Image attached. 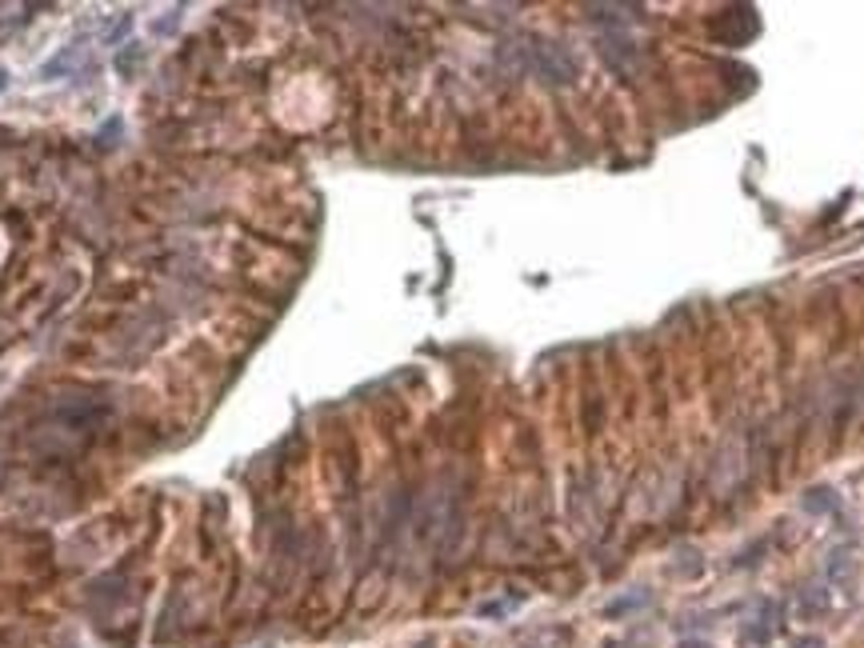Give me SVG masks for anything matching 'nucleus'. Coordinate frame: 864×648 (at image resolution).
Wrapping results in <instances>:
<instances>
[{
  "instance_id": "nucleus-1",
  "label": "nucleus",
  "mask_w": 864,
  "mask_h": 648,
  "mask_svg": "<svg viewBox=\"0 0 864 648\" xmlns=\"http://www.w3.org/2000/svg\"><path fill=\"white\" fill-rule=\"evenodd\" d=\"M36 252L33 168L0 144V344L12 341L36 308Z\"/></svg>"
},
{
  "instance_id": "nucleus-4",
  "label": "nucleus",
  "mask_w": 864,
  "mask_h": 648,
  "mask_svg": "<svg viewBox=\"0 0 864 648\" xmlns=\"http://www.w3.org/2000/svg\"><path fill=\"white\" fill-rule=\"evenodd\" d=\"M824 608H829V589H808L805 597H800V616H805V621L821 616Z\"/></svg>"
},
{
  "instance_id": "nucleus-8",
  "label": "nucleus",
  "mask_w": 864,
  "mask_h": 648,
  "mask_svg": "<svg viewBox=\"0 0 864 648\" xmlns=\"http://www.w3.org/2000/svg\"><path fill=\"white\" fill-rule=\"evenodd\" d=\"M4 84H9V73H4V68H0V89H4Z\"/></svg>"
},
{
  "instance_id": "nucleus-7",
  "label": "nucleus",
  "mask_w": 864,
  "mask_h": 648,
  "mask_svg": "<svg viewBox=\"0 0 864 648\" xmlns=\"http://www.w3.org/2000/svg\"><path fill=\"white\" fill-rule=\"evenodd\" d=\"M797 648H824V640H816V636H808V640H797Z\"/></svg>"
},
{
  "instance_id": "nucleus-5",
  "label": "nucleus",
  "mask_w": 864,
  "mask_h": 648,
  "mask_svg": "<svg viewBox=\"0 0 864 648\" xmlns=\"http://www.w3.org/2000/svg\"><path fill=\"white\" fill-rule=\"evenodd\" d=\"M852 573V560H848V552L840 549V552H832V560H829V576H837V581H845V576Z\"/></svg>"
},
{
  "instance_id": "nucleus-6",
  "label": "nucleus",
  "mask_w": 864,
  "mask_h": 648,
  "mask_svg": "<svg viewBox=\"0 0 864 648\" xmlns=\"http://www.w3.org/2000/svg\"><path fill=\"white\" fill-rule=\"evenodd\" d=\"M681 648H713L708 640H697V636H689V640H681Z\"/></svg>"
},
{
  "instance_id": "nucleus-2",
  "label": "nucleus",
  "mask_w": 864,
  "mask_h": 648,
  "mask_svg": "<svg viewBox=\"0 0 864 648\" xmlns=\"http://www.w3.org/2000/svg\"><path fill=\"white\" fill-rule=\"evenodd\" d=\"M800 508H805L808 516H824V513L837 508V492H832V489H813L805 500H800Z\"/></svg>"
},
{
  "instance_id": "nucleus-3",
  "label": "nucleus",
  "mask_w": 864,
  "mask_h": 648,
  "mask_svg": "<svg viewBox=\"0 0 864 648\" xmlns=\"http://www.w3.org/2000/svg\"><path fill=\"white\" fill-rule=\"evenodd\" d=\"M648 605V592H629V597H616L613 605L605 608L613 621H621V616H629V613H636V608H644Z\"/></svg>"
}]
</instances>
